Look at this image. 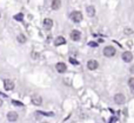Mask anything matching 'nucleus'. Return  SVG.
I'll use <instances>...</instances> for the list:
<instances>
[{"label": "nucleus", "instance_id": "nucleus-1", "mask_svg": "<svg viewBox=\"0 0 134 123\" xmlns=\"http://www.w3.org/2000/svg\"><path fill=\"white\" fill-rule=\"evenodd\" d=\"M71 19L74 21V23H80L82 20V13L79 11H74L71 13Z\"/></svg>", "mask_w": 134, "mask_h": 123}, {"label": "nucleus", "instance_id": "nucleus-2", "mask_svg": "<svg viewBox=\"0 0 134 123\" xmlns=\"http://www.w3.org/2000/svg\"><path fill=\"white\" fill-rule=\"evenodd\" d=\"M115 49L113 47V46H106L105 49H104V55L106 56V57H113V56L115 55Z\"/></svg>", "mask_w": 134, "mask_h": 123}, {"label": "nucleus", "instance_id": "nucleus-3", "mask_svg": "<svg viewBox=\"0 0 134 123\" xmlns=\"http://www.w3.org/2000/svg\"><path fill=\"white\" fill-rule=\"evenodd\" d=\"M122 59L126 62V63H129V62H132L133 60V55L131 53V52H123L122 53Z\"/></svg>", "mask_w": 134, "mask_h": 123}, {"label": "nucleus", "instance_id": "nucleus-4", "mask_svg": "<svg viewBox=\"0 0 134 123\" xmlns=\"http://www.w3.org/2000/svg\"><path fill=\"white\" fill-rule=\"evenodd\" d=\"M7 120H8L10 122H15V121L18 120V114H17L15 111L8 112V114H7Z\"/></svg>", "mask_w": 134, "mask_h": 123}, {"label": "nucleus", "instance_id": "nucleus-5", "mask_svg": "<svg viewBox=\"0 0 134 123\" xmlns=\"http://www.w3.org/2000/svg\"><path fill=\"white\" fill-rule=\"evenodd\" d=\"M114 102L117 104H122L125 102V96L122 95V94H117V95L114 96Z\"/></svg>", "mask_w": 134, "mask_h": 123}, {"label": "nucleus", "instance_id": "nucleus-6", "mask_svg": "<svg viewBox=\"0 0 134 123\" xmlns=\"http://www.w3.org/2000/svg\"><path fill=\"white\" fill-rule=\"evenodd\" d=\"M4 86H5V90L10 91V90H12L14 88V83L12 82L11 79H6V81L4 82Z\"/></svg>", "mask_w": 134, "mask_h": 123}, {"label": "nucleus", "instance_id": "nucleus-7", "mask_svg": "<svg viewBox=\"0 0 134 123\" xmlns=\"http://www.w3.org/2000/svg\"><path fill=\"white\" fill-rule=\"evenodd\" d=\"M80 32L79 31H77V30H74V31H72L71 32V39L74 41H78L79 39H80Z\"/></svg>", "mask_w": 134, "mask_h": 123}, {"label": "nucleus", "instance_id": "nucleus-8", "mask_svg": "<svg viewBox=\"0 0 134 123\" xmlns=\"http://www.w3.org/2000/svg\"><path fill=\"white\" fill-rule=\"evenodd\" d=\"M32 103L35 104V105H41V104H42V98L38 95L32 96Z\"/></svg>", "mask_w": 134, "mask_h": 123}, {"label": "nucleus", "instance_id": "nucleus-9", "mask_svg": "<svg viewBox=\"0 0 134 123\" xmlns=\"http://www.w3.org/2000/svg\"><path fill=\"white\" fill-rule=\"evenodd\" d=\"M52 26H53V20H52V19L47 18V19L44 20V27L46 28V30H51Z\"/></svg>", "mask_w": 134, "mask_h": 123}, {"label": "nucleus", "instance_id": "nucleus-10", "mask_svg": "<svg viewBox=\"0 0 134 123\" xmlns=\"http://www.w3.org/2000/svg\"><path fill=\"white\" fill-rule=\"evenodd\" d=\"M56 70H58V72H60V73L66 72V70H67L66 64H65V63H58V64H56Z\"/></svg>", "mask_w": 134, "mask_h": 123}, {"label": "nucleus", "instance_id": "nucleus-11", "mask_svg": "<svg viewBox=\"0 0 134 123\" xmlns=\"http://www.w3.org/2000/svg\"><path fill=\"white\" fill-rule=\"evenodd\" d=\"M98 65H99L98 62H96V60H93V59L89 60V62L87 63V68L89 69V70H95V69H98Z\"/></svg>", "mask_w": 134, "mask_h": 123}, {"label": "nucleus", "instance_id": "nucleus-12", "mask_svg": "<svg viewBox=\"0 0 134 123\" xmlns=\"http://www.w3.org/2000/svg\"><path fill=\"white\" fill-rule=\"evenodd\" d=\"M86 12H87V14L89 17H94L95 15V8H94V6H87L86 7Z\"/></svg>", "mask_w": 134, "mask_h": 123}, {"label": "nucleus", "instance_id": "nucleus-13", "mask_svg": "<svg viewBox=\"0 0 134 123\" xmlns=\"http://www.w3.org/2000/svg\"><path fill=\"white\" fill-rule=\"evenodd\" d=\"M66 43V40H65V38L64 37H56L55 38V40H54V44L58 46V45H64Z\"/></svg>", "mask_w": 134, "mask_h": 123}, {"label": "nucleus", "instance_id": "nucleus-14", "mask_svg": "<svg viewBox=\"0 0 134 123\" xmlns=\"http://www.w3.org/2000/svg\"><path fill=\"white\" fill-rule=\"evenodd\" d=\"M61 6V1L60 0H53L52 1V8L53 10H59Z\"/></svg>", "mask_w": 134, "mask_h": 123}, {"label": "nucleus", "instance_id": "nucleus-15", "mask_svg": "<svg viewBox=\"0 0 134 123\" xmlns=\"http://www.w3.org/2000/svg\"><path fill=\"white\" fill-rule=\"evenodd\" d=\"M17 39H18V41H19L20 44H25V43H26V40H27V39H26V37H25L24 34H19Z\"/></svg>", "mask_w": 134, "mask_h": 123}, {"label": "nucleus", "instance_id": "nucleus-16", "mask_svg": "<svg viewBox=\"0 0 134 123\" xmlns=\"http://www.w3.org/2000/svg\"><path fill=\"white\" fill-rule=\"evenodd\" d=\"M128 85H129V88H131V89H134V77L129 78V81H128Z\"/></svg>", "mask_w": 134, "mask_h": 123}, {"label": "nucleus", "instance_id": "nucleus-17", "mask_svg": "<svg viewBox=\"0 0 134 123\" xmlns=\"http://www.w3.org/2000/svg\"><path fill=\"white\" fill-rule=\"evenodd\" d=\"M22 18H24V17H22V14L21 13H18V14H15V15H14V19H15V20H20V21H21V20H22Z\"/></svg>", "mask_w": 134, "mask_h": 123}, {"label": "nucleus", "instance_id": "nucleus-18", "mask_svg": "<svg viewBox=\"0 0 134 123\" xmlns=\"http://www.w3.org/2000/svg\"><path fill=\"white\" fill-rule=\"evenodd\" d=\"M69 62H71L72 64H74V65H78V64H79V62L75 60V59H73V58H69Z\"/></svg>", "mask_w": 134, "mask_h": 123}, {"label": "nucleus", "instance_id": "nucleus-19", "mask_svg": "<svg viewBox=\"0 0 134 123\" xmlns=\"http://www.w3.org/2000/svg\"><path fill=\"white\" fill-rule=\"evenodd\" d=\"M89 46L94 47V46H98V44H96V43H94V41H91V43H89Z\"/></svg>", "mask_w": 134, "mask_h": 123}, {"label": "nucleus", "instance_id": "nucleus-20", "mask_svg": "<svg viewBox=\"0 0 134 123\" xmlns=\"http://www.w3.org/2000/svg\"><path fill=\"white\" fill-rule=\"evenodd\" d=\"M117 121H118V118H117V117H112V118L109 120V122H117Z\"/></svg>", "mask_w": 134, "mask_h": 123}, {"label": "nucleus", "instance_id": "nucleus-21", "mask_svg": "<svg viewBox=\"0 0 134 123\" xmlns=\"http://www.w3.org/2000/svg\"><path fill=\"white\" fill-rule=\"evenodd\" d=\"M13 104H15V105H19V107H21V105H22L21 103H19V102H17V101H13Z\"/></svg>", "mask_w": 134, "mask_h": 123}, {"label": "nucleus", "instance_id": "nucleus-22", "mask_svg": "<svg viewBox=\"0 0 134 123\" xmlns=\"http://www.w3.org/2000/svg\"><path fill=\"white\" fill-rule=\"evenodd\" d=\"M1 104H2V101H1V98H0V107H1Z\"/></svg>", "mask_w": 134, "mask_h": 123}]
</instances>
